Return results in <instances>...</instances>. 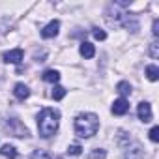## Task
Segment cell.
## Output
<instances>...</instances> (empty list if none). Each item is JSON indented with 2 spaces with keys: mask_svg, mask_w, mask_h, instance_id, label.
<instances>
[{
  "mask_svg": "<svg viewBox=\"0 0 159 159\" xmlns=\"http://www.w3.org/2000/svg\"><path fill=\"white\" fill-rule=\"evenodd\" d=\"M51 96H52V99L60 101V99H64V96H66V88H64V86H54L52 92H51Z\"/></svg>",
  "mask_w": 159,
  "mask_h": 159,
  "instance_id": "5bb4252c",
  "label": "cell"
},
{
  "mask_svg": "<svg viewBox=\"0 0 159 159\" xmlns=\"http://www.w3.org/2000/svg\"><path fill=\"white\" fill-rule=\"evenodd\" d=\"M150 56H152V58H157V56H159V45H157V43H152V45H150Z\"/></svg>",
  "mask_w": 159,
  "mask_h": 159,
  "instance_id": "ac0fdd59",
  "label": "cell"
},
{
  "mask_svg": "<svg viewBox=\"0 0 159 159\" xmlns=\"http://www.w3.org/2000/svg\"><path fill=\"white\" fill-rule=\"evenodd\" d=\"M81 56H84V58H94V54H96V49H94V45L92 43H88V41H83L81 43Z\"/></svg>",
  "mask_w": 159,
  "mask_h": 159,
  "instance_id": "9c48e42d",
  "label": "cell"
},
{
  "mask_svg": "<svg viewBox=\"0 0 159 159\" xmlns=\"http://www.w3.org/2000/svg\"><path fill=\"white\" fill-rule=\"evenodd\" d=\"M67 152H69V155H81L83 146H79V144H71V146L67 148Z\"/></svg>",
  "mask_w": 159,
  "mask_h": 159,
  "instance_id": "e0dca14e",
  "label": "cell"
},
{
  "mask_svg": "<svg viewBox=\"0 0 159 159\" xmlns=\"http://www.w3.org/2000/svg\"><path fill=\"white\" fill-rule=\"evenodd\" d=\"M146 75H148L150 81H157L159 79V67L157 66H148L146 67Z\"/></svg>",
  "mask_w": 159,
  "mask_h": 159,
  "instance_id": "4fadbf2b",
  "label": "cell"
},
{
  "mask_svg": "<svg viewBox=\"0 0 159 159\" xmlns=\"http://www.w3.org/2000/svg\"><path fill=\"white\" fill-rule=\"evenodd\" d=\"M4 62H8V64H21V62H23V51H21V49L8 51V52L4 54Z\"/></svg>",
  "mask_w": 159,
  "mask_h": 159,
  "instance_id": "52a82bcc",
  "label": "cell"
},
{
  "mask_svg": "<svg viewBox=\"0 0 159 159\" xmlns=\"http://www.w3.org/2000/svg\"><path fill=\"white\" fill-rule=\"evenodd\" d=\"M58 120H60V112L56 109L45 107L39 114H38V131L43 139H49L56 133L58 129Z\"/></svg>",
  "mask_w": 159,
  "mask_h": 159,
  "instance_id": "6da1fadb",
  "label": "cell"
},
{
  "mask_svg": "<svg viewBox=\"0 0 159 159\" xmlns=\"http://www.w3.org/2000/svg\"><path fill=\"white\" fill-rule=\"evenodd\" d=\"M0 153H2L4 157H8V159H15L17 157V150L11 144H4L2 148H0Z\"/></svg>",
  "mask_w": 159,
  "mask_h": 159,
  "instance_id": "8fae6325",
  "label": "cell"
},
{
  "mask_svg": "<svg viewBox=\"0 0 159 159\" xmlns=\"http://www.w3.org/2000/svg\"><path fill=\"white\" fill-rule=\"evenodd\" d=\"M112 114H116V116H124L127 111H129V103L124 99V98H120V99H116L114 103H112Z\"/></svg>",
  "mask_w": 159,
  "mask_h": 159,
  "instance_id": "5b68a950",
  "label": "cell"
},
{
  "mask_svg": "<svg viewBox=\"0 0 159 159\" xmlns=\"http://www.w3.org/2000/svg\"><path fill=\"white\" fill-rule=\"evenodd\" d=\"M4 125H6V129L10 131V135H13V137H19V139L28 137V129H26L25 124H23L21 120H17V118H8Z\"/></svg>",
  "mask_w": 159,
  "mask_h": 159,
  "instance_id": "3957f363",
  "label": "cell"
},
{
  "mask_svg": "<svg viewBox=\"0 0 159 159\" xmlns=\"http://www.w3.org/2000/svg\"><path fill=\"white\" fill-rule=\"evenodd\" d=\"M105 157H107V152L101 150V148H98V150H94L90 153V159H105Z\"/></svg>",
  "mask_w": 159,
  "mask_h": 159,
  "instance_id": "2e32d148",
  "label": "cell"
},
{
  "mask_svg": "<svg viewBox=\"0 0 159 159\" xmlns=\"http://www.w3.org/2000/svg\"><path fill=\"white\" fill-rule=\"evenodd\" d=\"M152 32H153V36H159V21L157 19L153 21V30Z\"/></svg>",
  "mask_w": 159,
  "mask_h": 159,
  "instance_id": "44dd1931",
  "label": "cell"
},
{
  "mask_svg": "<svg viewBox=\"0 0 159 159\" xmlns=\"http://www.w3.org/2000/svg\"><path fill=\"white\" fill-rule=\"evenodd\" d=\"M60 30V21H51L43 30H41V38H54Z\"/></svg>",
  "mask_w": 159,
  "mask_h": 159,
  "instance_id": "8992f818",
  "label": "cell"
},
{
  "mask_svg": "<svg viewBox=\"0 0 159 159\" xmlns=\"http://www.w3.org/2000/svg\"><path fill=\"white\" fill-rule=\"evenodd\" d=\"M116 90H118V94H122V96H129V94H131V84L125 83V81H122V83L116 84Z\"/></svg>",
  "mask_w": 159,
  "mask_h": 159,
  "instance_id": "7c38bea8",
  "label": "cell"
},
{
  "mask_svg": "<svg viewBox=\"0 0 159 159\" xmlns=\"http://www.w3.org/2000/svg\"><path fill=\"white\" fill-rule=\"evenodd\" d=\"M30 159H51V155H49L45 150H36V152L30 155Z\"/></svg>",
  "mask_w": 159,
  "mask_h": 159,
  "instance_id": "9a60e30c",
  "label": "cell"
},
{
  "mask_svg": "<svg viewBox=\"0 0 159 159\" xmlns=\"http://www.w3.org/2000/svg\"><path fill=\"white\" fill-rule=\"evenodd\" d=\"M13 94H15V98H17V99L25 101V99L30 96V90H28V86H26V84L19 83V84H15V88H13Z\"/></svg>",
  "mask_w": 159,
  "mask_h": 159,
  "instance_id": "ba28073f",
  "label": "cell"
},
{
  "mask_svg": "<svg viewBox=\"0 0 159 159\" xmlns=\"http://www.w3.org/2000/svg\"><path fill=\"white\" fill-rule=\"evenodd\" d=\"M137 114H139V118L144 122V124H148V122H152V107H150V103H146V101H142V103H139V109H137Z\"/></svg>",
  "mask_w": 159,
  "mask_h": 159,
  "instance_id": "277c9868",
  "label": "cell"
},
{
  "mask_svg": "<svg viewBox=\"0 0 159 159\" xmlns=\"http://www.w3.org/2000/svg\"><path fill=\"white\" fill-rule=\"evenodd\" d=\"M150 139H152L153 142H157V140H159V127H157V125L150 129Z\"/></svg>",
  "mask_w": 159,
  "mask_h": 159,
  "instance_id": "d6986e66",
  "label": "cell"
},
{
  "mask_svg": "<svg viewBox=\"0 0 159 159\" xmlns=\"http://www.w3.org/2000/svg\"><path fill=\"white\" fill-rule=\"evenodd\" d=\"M99 127V120L96 114L92 112H84V114H79L75 118V133L81 137V139H90L98 133Z\"/></svg>",
  "mask_w": 159,
  "mask_h": 159,
  "instance_id": "7a4b0ae2",
  "label": "cell"
},
{
  "mask_svg": "<svg viewBox=\"0 0 159 159\" xmlns=\"http://www.w3.org/2000/svg\"><path fill=\"white\" fill-rule=\"evenodd\" d=\"M43 81H45V83H52V84H54V83H58V81H60V73H58L56 69H47V71L43 73Z\"/></svg>",
  "mask_w": 159,
  "mask_h": 159,
  "instance_id": "30bf717a",
  "label": "cell"
},
{
  "mask_svg": "<svg viewBox=\"0 0 159 159\" xmlns=\"http://www.w3.org/2000/svg\"><path fill=\"white\" fill-rule=\"evenodd\" d=\"M92 34H94V38H96V39H101V41L107 38V34H105L103 30H99V28H94V32H92Z\"/></svg>",
  "mask_w": 159,
  "mask_h": 159,
  "instance_id": "ffe728a7",
  "label": "cell"
}]
</instances>
